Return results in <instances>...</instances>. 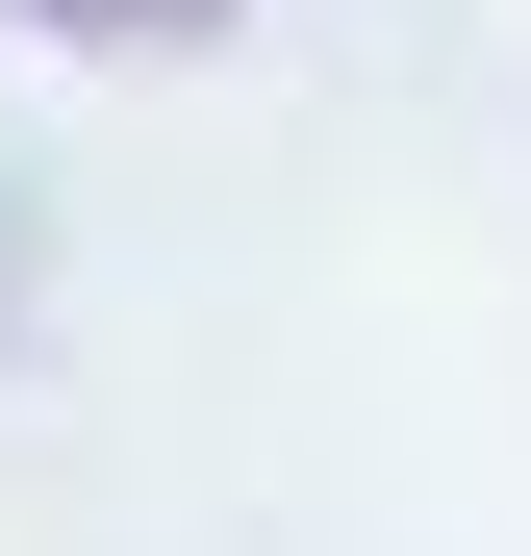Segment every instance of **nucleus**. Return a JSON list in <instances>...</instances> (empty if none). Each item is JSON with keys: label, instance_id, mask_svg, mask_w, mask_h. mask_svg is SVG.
<instances>
[{"label": "nucleus", "instance_id": "f257e3e1", "mask_svg": "<svg viewBox=\"0 0 531 556\" xmlns=\"http://www.w3.org/2000/svg\"><path fill=\"white\" fill-rule=\"evenodd\" d=\"M0 26H51V51H177V26H228V0H0Z\"/></svg>", "mask_w": 531, "mask_h": 556}, {"label": "nucleus", "instance_id": "f03ea898", "mask_svg": "<svg viewBox=\"0 0 531 556\" xmlns=\"http://www.w3.org/2000/svg\"><path fill=\"white\" fill-rule=\"evenodd\" d=\"M0 278H26V253H0Z\"/></svg>", "mask_w": 531, "mask_h": 556}]
</instances>
